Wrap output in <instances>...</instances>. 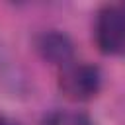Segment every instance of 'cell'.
Returning <instances> with one entry per match:
<instances>
[{
  "label": "cell",
  "instance_id": "cell-5",
  "mask_svg": "<svg viewBox=\"0 0 125 125\" xmlns=\"http://www.w3.org/2000/svg\"><path fill=\"white\" fill-rule=\"evenodd\" d=\"M0 125H4V121H2V119H0Z\"/></svg>",
  "mask_w": 125,
  "mask_h": 125
},
{
  "label": "cell",
  "instance_id": "cell-2",
  "mask_svg": "<svg viewBox=\"0 0 125 125\" xmlns=\"http://www.w3.org/2000/svg\"><path fill=\"white\" fill-rule=\"evenodd\" d=\"M100 84H102V74L92 64L72 66L64 72L61 80V86L64 88V92L76 100H86L96 96L100 90Z\"/></svg>",
  "mask_w": 125,
  "mask_h": 125
},
{
  "label": "cell",
  "instance_id": "cell-3",
  "mask_svg": "<svg viewBox=\"0 0 125 125\" xmlns=\"http://www.w3.org/2000/svg\"><path fill=\"white\" fill-rule=\"evenodd\" d=\"M37 49L41 57L53 64H66L74 53L70 37L61 31H45L37 39Z\"/></svg>",
  "mask_w": 125,
  "mask_h": 125
},
{
  "label": "cell",
  "instance_id": "cell-1",
  "mask_svg": "<svg viewBox=\"0 0 125 125\" xmlns=\"http://www.w3.org/2000/svg\"><path fill=\"white\" fill-rule=\"evenodd\" d=\"M96 41L102 53L115 55L125 47V10L119 6H105L98 14Z\"/></svg>",
  "mask_w": 125,
  "mask_h": 125
},
{
  "label": "cell",
  "instance_id": "cell-4",
  "mask_svg": "<svg viewBox=\"0 0 125 125\" xmlns=\"http://www.w3.org/2000/svg\"><path fill=\"white\" fill-rule=\"evenodd\" d=\"M47 125H92L84 115H53Z\"/></svg>",
  "mask_w": 125,
  "mask_h": 125
}]
</instances>
